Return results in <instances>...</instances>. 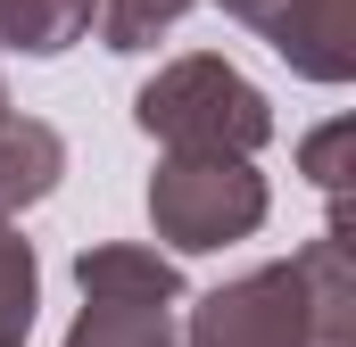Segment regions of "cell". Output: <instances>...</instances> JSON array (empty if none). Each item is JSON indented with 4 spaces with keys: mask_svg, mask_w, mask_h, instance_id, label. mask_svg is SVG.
Here are the masks:
<instances>
[{
    "mask_svg": "<svg viewBox=\"0 0 356 347\" xmlns=\"http://www.w3.org/2000/svg\"><path fill=\"white\" fill-rule=\"evenodd\" d=\"M182 347H356V264H348V223L332 215L323 240L298 257L257 264L241 281H216L191 298Z\"/></svg>",
    "mask_w": 356,
    "mask_h": 347,
    "instance_id": "cell-1",
    "label": "cell"
},
{
    "mask_svg": "<svg viewBox=\"0 0 356 347\" xmlns=\"http://www.w3.org/2000/svg\"><path fill=\"white\" fill-rule=\"evenodd\" d=\"M133 124L158 149H216V158H257L273 141V99L232 58L182 50L133 91Z\"/></svg>",
    "mask_w": 356,
    "mask_h": 347,
    "instance_id": "cell-2",
    "label": "cell"
},
{
    "mask_svg": "<svg viewBox=\"0 0 356 347\" xmlns=\"http://www.w3.org/2000/svg\"><path fill=\"white\" fill-rule=\"evenodd\" d=\"M266 174L257 158H216V149H166L149 174V232L166 240V257H216L232 240L266 232Z\"/></svg>",
    "mask_w": 356,
    "mask_h": 347,
    "instance_id": "cell-3",
    "label": "cell"
},
{
    "mask_svg": "<svg viewBox=\"0 0 356 347\" xmlns=\"http://www.w3.org/2000/svg\"><path fill=\"white\" fill-rule=\"evenodd\" d=\"M75 289L83 298H133V306H182L191 298V281H182V264L166 248H149V240H99L75 257Z\"/></svg>",
    "mask_w": 356,
    "mask_h": 347,
    "instance_id": "cell-4",
    "label": "cell"
},
{
    "mask_svg": "<svg viewBox=\"0 0 356 347\" xmlns=\"http://www.w3.org/2000/svg\"><path fill=\"white\" fill-rule=\"evenodd\" d=\"M273 58H290V75L307 83H348L356 75V33H348V0H290L273 17Z\"/></svg>",
    "mask_w": 356,
    "mask_h": 347,
    "instance_id": "cell-5",
    "label": "cell"
},
{
    "mask_svg": "<svg viewBox=\"0 0 356 347\" xmlns=\"http://www.w3.org/2000/svg\"><path fill=\"white\" fill-rule=\"evenodd\" d=\"M58 174H67V141H58V124H42V116H0V223H17L25 207H42L50 190H58Z\"/></svg>",
    "mask_w": 356,
    "mask_h": 347,
    "instance_id": "cell-6",
    "label": "cell"
},
{
    "mask_svg": "<svg viewBox=\"0 0 356 347\" xmlns=\"http://www.w3.org/2000/svg\"><path fill=\"white\" fill-rule=\"evenodd\" d=\"M67 347H182L175 306H133V298H83Z\"/></svg>",
    "mask_w": 356,
    "mask_h": 347,
    "instance_id": "cell-7",
    "label": "cell"
},
{
    "mask_svg": "<svg viewBox=\"0 0 356 347\" xmlns=\"http://www.w3.org/2000/svg\"><path fill=\"white\" fill-rule=\"evenodd\" d=\"M91 8H99V0H8L0 50H17V58H58V50H75L91 33Z\"/></svg>",
    "mask_w": 356,
    "mask_h": 347,
    "instance_id": "cell-8",
    "label": "cell"
},
{
    "mask_svg": "<svg viewBox=\"0 0 356 347\" xmlns=\"http://www.w3.org/2000/svg\"><path fill=\"white\" fill-rule=\"evenodd\" d=\"M33 314H42V257L17 223H0V347L33 339Z\"/></svg>",
    "mask_w": 356,
    "mask_h": 347,
    "instance_id": "cell-9",
    "label": "cell"
},
{
    "mask_svg": "<svg viewBox=\"0 0 356 347\" xmlns=\"http://www.w3.org/2000/svg\"><path fill=\"white\" fill-rule=\"evenodd\" d=\"M182 17H191V0H99V8H91V33H99V50H116V58H141V50H158V42L175 33Z\"/></svg>",
    "mask_w": 356,
    "mask_h": 347,
    "instance_id": "cell-10",
    "label": "cell"
},
{
    "mask_svg": "<svg viewBox=\"0 0 356 347\" xmlns=\"http://www.w3.org/2000/svg\"><path fill=\"white\" fill-rule=\"evenodd\" d=\"M348 141H356L348 116H332L323 133H307V141H298V166H307V182H315V190H332V198L348 190V166H340V158H348Z\"/></svg>",
    "mask_w": 356,
    "mask_h": 347,
    "instance_id": "cell-11",
    "label": "cell"
},
{
    "mask_svg": "<svg viewBox=\"0 0 356 347\" xmlns=\"http://www.w3.org/2000/svg\"><path fill=\"white\" fill-rule=\"evenodd\" d=\"M216 8H224V17H232V25H249V33H257V42H266V33H273V17H282V8H290V0H216Z\"/></svg>",
    "mask_w": 356,
    "mask_h": 347,
    "instance_id": "cell-12",
    "label": "cell"
},
{
    "mask_svg": "<svg viewBox=\"0 0 356 347\" xmlns=\"http://www.w3.org/2000/svg\"><path fill=\"white\" fill-rule=\"evenodd\" d=\"M0 116H8V83H0Z\"/></svg>",
    "mask_w": 356,
    "mask_h": 347,
    "instance_id": "cell-13",
    "label": "cell"
},
{
    "mask_svg": "<svg viewBox=\"0 0 356 347\" xmlns=\"http://www.w3.org/2000/svg\"><path fill=\"white\" fill-rule=\"evenodd\" d=\"M0 17H8V0H0Z\"/></svg>",
    "mask_w": 356,
    "mask_h": 347,
    "instance_id": "cell-14",
    "label": "cell"
}]
</instances>
